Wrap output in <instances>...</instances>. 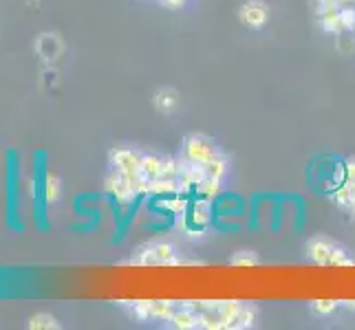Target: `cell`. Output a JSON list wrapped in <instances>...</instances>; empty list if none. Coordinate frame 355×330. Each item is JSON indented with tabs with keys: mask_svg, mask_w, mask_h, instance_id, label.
<instances>
[{
	"mask_svg": "<svg viewBox=\"0 0 355 330\" xmlns=\"http://www.w3.org/2000/svg\"><path fill=\"white\" fill-rule=\"evenodd\" d=\"M60 194H62V187H60V178L49 174L44 181V201L46 203H58L60 201Z\"/></svg>",
	"mask_w": 355,
	"mask_h": 330,
	"instance_id": "44dd1931",
	"label": "cell"
},
{
	"mask_svg": "<svg viewBox=\"0 0 355 330\" xmlns=\"http://www.w3.org/2000/svg\"><path fill=\"white\" fill-rule=\"evenodd\" d=\"M141 158L144 154L135 148H124V145H119V148H113L111 154H108V161H111V167L117 169V172L126 174V176H132V174H139L141 172Z\"/></svg>",
	"mask_w": 355,
	"mask_h": 330,
	"instance_id": "8992f818",
	"label": "cell"
},
{
	"mask_svg": "<svg viewBox=\"0 0 355 330\" xmlns=\"http://www.w3.org/2000/svg\"><path fill=\"white\" fill-rule=\"evenodd\" d=\"M104 187L106 192L111 194V196L119 203H132L135 199L139 196L137 190L132 187V183L128 181V176H124L121 172H117V169H111L104 181Z\"/></svg>",
	"mask_w": 355,
	"mask_h": 330,
	"instance_id": "ba28073f",
	"label": "cell"
},
{
	"mask_svg": "<svg viewBox=\"0 0 355 330\" xmlns=\"http://www.w3.org/2000/svg\"><path fill=\"white\" fill-rule=\"evenodd\" d=\"M216 152V143L205 134H188L181 143V158H188V161L199 165H205Z\"/></svg>",
	"mask_w": 355,
	"mask_h": 330,
	"instance_id": "5b68a950",
	"label": "cell"
},
{
	"mask_svg": "<svg viewBox=\"0 0 355 330\" xmlns=\"http://www.w3.org/2000/svg\"><path fill=\"white\" fill-rule=\"evenodd\" d=\"M331 201L336 205H340L342 210H349L355 214V181L342 178L338 183V187L331 192Z\"/></svg>",
	"mask_w": 355,
	"mask_h": 330,
	"instance_id": "8fae6325",
	"label": "cell"
},
{
	"mask_svg": "<svg viewBox=\"0 0 355 330\" xmlns=\"http://www.w3.org/2000/svg\"><path fill=\"white\" fill-rule=\"evenodd\" d=\"M304 253H307V258L313 264H320V266H351V264H355L349 251L327 236L309 238L307 247H304Z\"/></svg>",
	"mask_w": 355,
	"mask_h": 330,
	"instance_id": "3957f363",
	"label": "cell"
},
{
	"mask_svg": "<svg viewBox=\"0 0 355 330\" xmlns=\"http://www.w3.org/2000/svg\"><path fill=\"white\" fill-rule=\"evenodd\" d=\"M311 311L320 317H329L338 311V302L336 300H315V302H311Z\"/></svg>",
	"mask_w": 355,
	"mask_h": 330,
	"instance_id": "7402d4cb",
	"label": "cell"
},
{
	"mask_svg": "<svg viewBox=\"0 0 355 330\" xmlns=\"http://www.w3.org/2000/svg\"><path fill=\"white\" fill-rule=\"evenodd\" d=\"M355 0H340V5H353Z\"/></svg>",
	"mask_w": 355,
	"mask_h": 330,
	"instance_id": "484cf974",
	"label": "cell"
},
{
	"mask_svg": "<svg viewBox=\"0 0 355 330\" xmlns=\"http://www.w3.org/2000/svg\"><path fill=\"white\" fill-rule=\"evenodd\" d=\"M342 178L355 181V158H349V161L345 163V167H342Z\"/></svg>",
	"mask_w": 355,
	"mask_h": 330,
	"instance_id": "603a6c76",
	"label": "cell"
},
{
	"mask_svg": "<svg viewBox=\"0 0 355 330\" xmlns=\"http://www.w3.org/2000/svg\"><path fill=\"white\" fill-rule=\"evenodd\" d=\"M179 262L181 260L177 255L175 244L168 240H153L148 244H144L128 260V264H137V266H177Z\"/></svg>",
	"mask_w": 355,
	"mask_h": 330,
	"instance_id": "277c9868",
	"label": "cell"
},
{
	"mask_svg": "<svg viewBox=\"0 0 355 330\" xmlns=\"http://www.w3.org/2000/svg\"><path fill=\"white\" fill-rule=\"evenodd\" d=\"M203 167H205V176H214V178L225 181V176L230 174V156L223 152H216Z\"/></svg>",
	"mask_w": 355,
	"mask_h": 330,
	"instance_id": "4fadbf2b",
	"label": "cell"
},
{
	"mask_svg": "<svg viewBox=\"0 0 355 330\" xmlns=\"http://www.w3.org/2000/svg\"><path fill=\"white\" fill-rule=\"evenodd\" d=\"M205 178V167L199 163H192L188 158L179 156V181H181V190L183 194H190L199 187V183Z\"/></svg>",
	"mask_w": 355,
	"mask_h": 330,
	"instance_id": "9c48e42d",
	"label": "cell"
},
{
	"mask_svg": "<svg viewBox=\"0 0 355 330\" xmlns=\"http://www.w3.org/2000/svg\"><path fill=\"white\" fill-rule=\"evenodd\" d=\"M239 300H216V302H190L199 313V330H227V324L241 309Z\"/></svg>",
	"mask_w": 355,
	"mask_h": 330,
	"instance_id": "7a4b0ae2",
	"label": "cell"
},
{
	"mask_svg": "<svg viewBox=\"0 0 355 330\" xmlns=\"http://www.w3.org/2000/svg\"><path fill=\"white\" fill-rule=\"evenodd\" d=\"M170 328L177 330H197L199 328V313L190 306V302H181V306L168 320Z\"/></svg>",
	"mask_w": 355,
	"mask_h": 330,
	"instance_id": "30bf717a",
	"label": "cell"
},
{
	"mask_svg": "<svg viewBox=\"0 0 355 330\" xmlns=\"http://www.w3.org/2000/svg\"><path fill=\"white\" fill-rule=\"evenodd\" d=\"M338 9L320 11V27H322V31H327V33H342V29H340V18H338Z\"/></svg>",
	"mask_w": 355,
	"mask_h": 330,
	"instance_id": "ac0fdd59",
	"label": "cell"
},
{
	"mask_svg": "<svg viewBox=\"0 0 355 330\" xmlns=\"http://www.w3.org/2000/svg\"><path fill=\"white\" fill-rule=\"evenodd\" d=\"M239 20L243 22V27L259 31L263 29L269 20V7L263 0H245L239 9Z\"/></svg>",
	"mask_w": 355,
	"mask_h": 330,
	"instance_id": "52a82bcc",
	"label": "cell"
},
{
	"mask_svg": "<svg viewBox=\"0 0 355 330\" xmlns=\"http://www.w3.org/2000/svg\"><path fill=\"white\" fill-rule=\"evenodd\" d=\"M221 192H223V181L221 178H214V176H205L201 183H199V187L194 190V194L201 199H207V201H214L221 196Z\"/></svg>",
	"mask_w": 355,
	"mask_h": 330,
	"instance_id": "5bb4252c",
	"label": "cell"
},
{
	"mask_svg": "<svg viewBox=\"0 0 355 330\" xmlns=\"http://www.w3.org/2000/svg\"><path fill=\"white\" fill-rule=\"evenodd\" d=\"M188 0H159V5H164L166 9H181Z\"/></svg>",
	"mask_w": 355,
	"mask_h": 330,
	"instance_id": "cb8c5ba5",
	"label": "cell"
},
{
	"mask_svg": "<svg viewBox=\"0 0 355 330\" xmlns=\"http://www.w3.org/2000/svg\"><path fill=\"white\" fill-rule=\"evenodd\" d=\"M256 322V309L252 306V304H241V309L232 315V320L227 324V330H248L252 328Z\"/></svg>",
	"mask_w": 355,
	"mask_h": 330,
	"instance_id": "7c38bea8",
	"label": "cell"
},
{
	"mask_svg": "<svg viewBox=\"0 0 355 330\" xmlns=\"http://www.w3.org/2000/svg\"><path fill=\"white\" fill-rule=\"evenodd\" d=\"M214 220V201L207 199H194L188 203V210L177 218V229L190 240H199L205 236Z\"/></svg>",
	"mask_w": 355,
	"mask_h": 330,
	"instance_id": "6da1fadb",
	"label": "cell"
},
{
	"mask_svg": "<svg viewBox=\"0 0 355 330\" xmlns=\"http://www.w3.org/2000/svg\"><path fill=\"white\" fill-rule=\"evenodd\" d=\"M153 104H155V108L159 110V113H173V110L179 106V93L173 91V89H164V91H159L155 95Z\"/></svg>",
	"mask_w": 355,
	"mask_h": 330,
	"instance_id": "9a60e30c",
	"label": "cell"
},
{
	"mask_svg": "<svg viewBox=\"0 0 355 330\" xmlns=\"http://www.w3.org/2000/svg\"><path fill=\"white\" fill-rule=\"evenodd\" d=\"M338 18H340V29H342V33H345V31H355V7H351V5H340Z\"/></svg>",
	"mask_w": 355,
	"mask_h": 330,
	"instance_id": "ffe728a7",
	"label": "cell"
},
{
	"mask_svg": "<svg viewBox=\"0 0 355 330\" xmlns=\"http://www.w3.org/2000/svg\"><path fill=\"white\" fill-rule=\"evenodd\" d=\"M345 304H347L349 309H353V311H355V300H351V302H345Z\"/></svg>",
	"mask_w": 355,
	"mask_h": 330,
	"instance_id": "d4e9b609",
	"label": "cell"
},
{
	"mask_svg": "<svg viewBox=\"0 0 355 330\" xmlns=\"http://www.w3.org/2000/svg\"><path fill=\"white\" fill-rule=\"evenodd\" d=\"M259 262H261L259 253L252 251V249H241V251H236L230 258V264L232 266H256Z\"/></svg>",
	"mask_w": 355,
	"mask_h": 330,
	"instance_id": "d6986e66",
	"label": "cell"
},
{
	"mask_svg": "<svg viewBox=\"0 0 355 330\" xmlns=\"http://www.w3.org/2000/svg\"><path fill=\"white\" fill-rule=\"evenodd\" d=\"M27 328L29 330H55L60 328V322L49 313H35L27 320Z\"/></svg>",
	"mask_w": 355,
	"mask_h": 330,
	"instance_id": "e0dca14e",
	"label": "cell"
},
{
	"mask_svg": "<svg viewBox=\"0 0 355 330\" xmlns=\"http://www.w3.org/2000/svg\"><path fill=\"white\" fill-rule=\"evenodd\" d=\"M162 163H164V156H159V154H144V158H141V174L148 181L159 178V176H162Z\"/></svg>",
	"mask_w": 355,
	"mask_h": 330,
	"instance_id": "2e32d148",
	"label": "cell"
}]
</instances>
